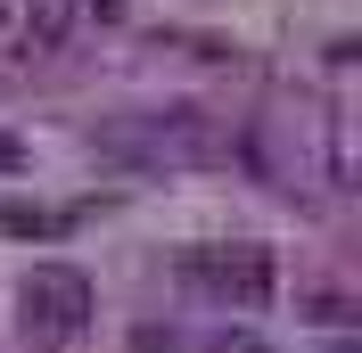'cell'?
Here are the masks:
<instances>
[{"label": "cell", "instance_id": "cell-4", "mask_svg": "<svg viewBox=\"0 0 362 353\" xmlns=\"http://www.w3.org/2000/svg\"><path fill=\"white\" fill-rule=\"evenodd\" d=\"M0 230H33V239H58L66 214H0Z\"/></svg>", "mask_w": 362, "mask_h": 353}, {"label": "cell", "instance_id": "cell-1", "mask_svg": "<svg viewBox=\"0 0 362 353\" xmlns=\"http://www.w3.org/2000/svg\"><path fill=\"white\" fill-rule=\"evenodd\" d=\"M181 271H189V287H206V296L230 304V312H264L272 296H280V263H272V246H247V239L198 246Z\"/></svg>", "mask_w": 362, "mask_h": 353}, {"label": "cell", "instance_id": "cell-3", "mask_svg": "<svg viewBox=\"0 0 362 353\" xmlns=\"http://www.w3.org/2000/svg\"><path fill=\"white\" fill-rule=\"evenodd\" d=\"M214 353H288V345H264L255 329H223V337H214ZM296 353H305V345H296ZM313 353H354V337L338 329V345H313Z\"/></svg>", "mask_w": 362, "mask_h": 353}, {"label": "cell", "instance_id": "cell-2", "mask_svg": "<svg viewBox=\"0 0 362 353\" xmlns=\"http://www.w3.org/2000/svg\"><path fill=\"white\" fill-rule=\"evenodd\" d=\"M17 321H25V337H42V345H74V337L90 329V280L74 263H42L17 287Z\"/></svg>", "mask_w": 362, "mask_h": 353}, {"label": "cell", "instance_id": "cell-5", "mask_svg": "<svg viewBox=\"0 0 362 353\" xmlns=\"http://www.w3.org/2000/svg\"><path fill=\"white\" fill-rule=\"evenodd\" d=\"M17 164H25V148H17V140H0V173H17Z\"/></svg>", "mask_w": 362, "mask_h": 353}]
</instances>
